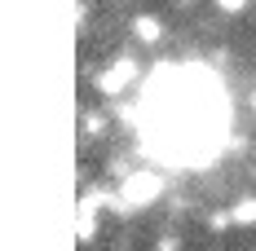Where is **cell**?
Instances as JSON below:
<instances>
[{"instance_id":"obj_1","label":"cell","mask_w":256,"mask_h":251,"mask_svg":"<svg viewBox=\"0 0 256 251\" xmlns=\"http://www.w3.org/2000/svg\"><path fill=\"white\" fill-rule=\"evenodd\" d=\"M234 221H243V225H248V221H256V199H243V203H238Z\"/></svg>"}]
</instances>
